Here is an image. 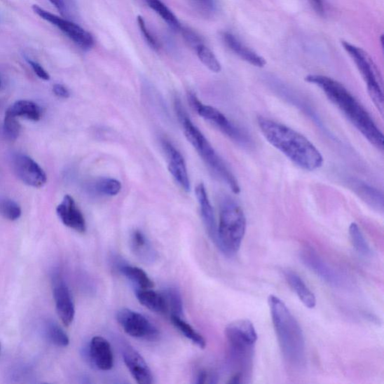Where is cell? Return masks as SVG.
Returning <instances> with one entry per match:
<instances>
[{
    "label": "cell",
    "instance_id": "cell-1",
    "mask_svg": "<svg viewBox=\"0 0 384 384\" xmlns=\"http://www.w3.org/2000/svg\"><path fill=\"white\" fill-rule=\"evenodd\" d=\"M305 81L321 89L369 142L383 151L384 139L382 132L364 107L344 85L322 74H308Z\"/></svg>",
    "mask_w": 384,
    "mask_h": 384
},
{
    "label": "cell",
    "instance_id": "cell-2",
    "mask_svg": "<svg viewBox=\"0 0 384 384\" xmlns=\"http://www.w3.org/2000/svg\"><path fill=\"white\" fill-rule=\"evenodd\" d=\"M258 125L266 140L299 167L314 172L322 167L321 152L302 134L266 117H259Z\"/></svg>",
    "mask_w": 384,
    "mask_h": 384
},
{
    "label": "cell",
    "instance_id": "cell-3",
    "mask_svg": "<svg viewBox=\"0 0 384 384\" xmlns=\"http://www.w3.org/2000/svg\"><path fill=\"white\" fill-rule=\"evenodd\" d=\"M269 306L275 331L285 360L295 368L306 361V344L302 328L289 308L278 296H269Z\"/></svg>",
    "mask_w": 384,
    "mask_h": 384
},
{
    "label": "cell",
    "instance_id": "cell-4",
    "mask_svg": "<svg viewBox=\"0 0 384 384\" xmlns=\"http://www.w3.org/2000/svg\"><path fill=\"white\" fill-rule=\"evenodd\" d=\"M174 108L177 118L183 126L187 140L196 149L203 161L212 170V172H214L227 184L233 193L239 194L240 186L235 176L233 174L204 134L191 122L182 102L178 97L174 100Z\"/></svg>",
    "mask_w": 384,
    "mask_h": 384
},
{
    "label": "cell",
    "instance_id": "cell-5",
    "mask_svg": "<svg viewBox=\"0 0 384 384\" xmlns=\"http://www.w3.org/2000/svg\"><path fill=\"white\" fill-rule=\"evenodd\" d=\"M247 230V218L242 207L230 198L224 199L220 207L217 245L229 257L240 249Z\"/></svg>",
    "mask_w": 384,
    "mask_h": 384
},
{
    "label": "cell",
    "instance_id": "cell-6",
    "mask_svg": "<svg viewBox=\"0 0 384 384\" xmlns=\"http://www.w3.org/2000/svg\"><path fill=\"white\" fill-rule=\"evenodd\" d=\"M226 336L233 359L243 370L249 369L258 340L253 324L247 319L240 320L226 327Z\"/></svg>",
    "mask_w": 384,
    "mask_h": 384
},
{
    "label": "cell",
    "instance_id": "cell-7",
    "mask_svg": "<svg viewBox=\"0 0 384 384\" xmlns=\"http://www.w3.org/2000/svg\"><path fill=\"white\" fill-rule=\"evenodd\" d=\"M345 50L350 57L353 60L364 78L370 98L380 113L383 111V94L380 74L374 61L369 53L362 48L352 45L346 41H341Z\"/></svg>",
    "mask_w": 384,
    "mask_h": 384
},
{
    "label": "cell",
    "instance_id": "cell-8",
    "mask_svg": "<svg viewBox=\"0 0 384 384\" xmlns=\"http://www.w3.org/2000/svg\"><path fill=\"white\" fill-rule=\"evenodd\" d=\"M187 96L191 108L203 118L214 125L224 135L239 145L245 147L251 145L252 140L249 135L230 121L221 112L212 106L203 104L194 92L189 91Z\"/></svg>",
    "mask_w": 384,
    "mask_h": 384
},
{
    "label": "cell",
    "instance_id": "cell-9",
    "mask_svg": "<svg viewBox=\"0 0 384 384\" xmlns=\"http://www.w3.org/2000/svg\"><path fill=\"white\" fill-rule=\"evenodd\" d=\"M33 10L41 19L57 27L64 34L69 38L74 44L84 50L91 49L94 45L92 36L88 31L72 21L53 15L38 5L33 6Z\"/></svg>",
    "mask_w": 384,
    "mask_h": 384
},
{
    "label": "cell",
    "instance_id": "cell-10",
    "mask_svg": "<svg viewBox=\"0 0 384 384\" xmlns=\"http://www.w3.org/2000/svg\"><path fill=\"white\" fill-rule=\"evenodd\" d=\"M117 322L124 331L132 337L155 341L159 336L157 327L142 314L123 308L116 315Z\"/></svg>",
    "mask_w": 384,
    "mask_h": 384
},
{
    "label": "cell",
    "instance_id": "cell-11",
    "mask_svg": "<svg viewBox=\"0 0 384 384\" xmlns=\"http://www.w3.org/2000/svg\"><path fill=\"white\" fill-rule=\"evenodd\" d=\"M13 167L15 175L27 186L41 188L47 183V175L44 170L27 156H15Z\"/></svg>",
    "mask_w": 384,
    "mask_h": 384
},
{
    "label": "cell",
    "instance_id": "cell-12",
    "mask_svg": "<svg viewBox=\"0 0 384 384\" xmlns=\"http://www.w3.org/2000/svg\"><path fill=\"white\" fill-rule=\"evenodd\" d=\"M301 258L307 268L326 283L334 287L343 285L344 282L341 276L330 268L313 249H303L301 252Z\"/></svg>",
    "mask_w": 384,
    "mask_h": 384
},
{
    "label": "cell",
    "instance_id": "cell-13",
    "mask_svg": "<svg viewBox=\"0 0 384 384\" xmlns=\"http://www.w3.org/2000/svg\"><path fill=\"white\" fill-rule=\"evenodd\" d=\"M163 148L168 158V170L176 182L186 192L190 191V180L185 160L182 154L170 142L163 140Z\"/></svg>",
    "mask_w": 384,
    "mask_h": 384
},
{
    "label": "cell",
    "instance_id": "cell-14",
    "mask_svg": "<svg viewBox=\"0 0 384 384\" xmlns=\"http://www.w3.org/2000/svg\"><path fill=\"white\" fill-rule=\"evenodd\" d=\"M53 284V298L57 314L63 324L68 327L73 322L76 314L71 292L62 279L57 278Z\"/></svg>",
    "mask_w": 384,
    "mask_h": 384
},
{
    "label": "cell",
    "instance_id": "cell-15",
    "mask_svg": "<svg viewBox=\"0 0 384 384\" xmlns=\"http://www.w3.org/2000/svg\"><path fill=\"white\" fill-rule=\"evenodd\" d=\"M123 357L126 367L137 383H153L152 371L143 357L136 350L130 346L125 347Z\"/></svg>",
    "mask_w": 384,
    "mask_h": 384
},
{
    "label": "cell",
    "instance_id": "cell-16",
    "mask_svg": "<svg viewBox=\"0 0 384 384\" xmlns=\"http://www.w3.org/2000/svg\"><path fill=\"white\" fill-rule=\"evenodd\" d=\"M57 215L67 227L81 233L87 230L86 221L74 198L67 195L57 207Z\"/></svg>",
    "mask_w": 384,
    "mask_h": 384
},
{
    "label": "cell",
    "instance_id": "cell-17",
    "mask_svg": "<svg viewBox=\"0 0 384 384\" xmlns=\"http://www.w3.org/2000/svg\"><path fill=\"white\" fill-rule=\"evenodd\" d=\"M92 364L100 370L109 371L114 366V355L110 343L102 336L92 338L88 350Z\"/></svg>",
    "mask_w": 384,
    "mask_h": 384
},
{
    "label": "cell",
    "instance_id": "cell-18",
    "mask_svg": "<svg viewBox=\"0 0 384 384\" xmlns=\"http://www.w3.org/2000/svg\"><path fill=\"white\" fill-rule=\"evenodd\" d=\"M221 38L224 43L234 55H236L243 61L255 67L263 68L266 66V60L260 56L258 53L242 43L235 35L230 33V32H223Z\"/></svg>",
    "mask_w": 384,
    "mask_h": 384
},
{
    "label": "cell",
    "instance_id": "cell-19",
    "mask_svg": "<svg viewBox=\"0 0 384 384\" xmlns=\"http://www.w3.org/2000/svg\"><path fill=\"white\" fill-rule=\"evenodd\" d=\"M196 197L199 203L201 217L204 221L209 236L217 243V223L215 218L214 210L211 205L207 192L204 184H198L196 189Z\"/></svg>",
    "mask_w": 384,
    "mask_h": 384
},
{
    "label": "cell",
    "instance_id": "cell-20",
    "mask_svg": "<svg viewBox=\"0 0 384 384\" xmlns=\"http://www.w3.org/2000/svg\"><path fill=\"white\" fill-rule=\"evenodd\" d=\"M130 245L136 257L144 263H153L158 258L153 245L139 230L132 232Z\"/></svg>",
    "mask_w": 384,
    "mask_h": 384
},
{
    "label": "cell",
    "instance_id": "cell-21",
    "mask_svg": "<svg viewBox=\"0 0 384 384\" xmlns=\"http://www.w3.org/2000/svg\"><path fill=\"white\" fill-rule=\"evenodd\" d=\"M284 276L303 305L308 308H314L317 304L316 297L301 277L289 270L284 272Z\"/></svg>",
    "mask_w": 384,
    "mask_h": 384
},
{
    "label": "cell",
    "instance_id": "cell-22",
    "mask_svg": "<svg viewBox=\"0 0 384 384\" xmlns=\"http://www.w3.org/2000/svg\"><path fill=\"white\" fill-rule=\"evenodd\" d=\"M136 296L141 304L153 313L165 314L168 312L164 294H159L151 289H141L139 288L136 291Z\"/></svg>",
    "mask_w": 384,
    "mask_h": 384
},
{
    "label": "cell",
    "instance_id": "cell-23",
    "mask_svg": "<svg viewBox=\"0 0 384 384\" xmlns=\"http://www.w3.org/2000/svg\"><path fill=\"white\" fill-rule=\"evenodd\" d=\"M15 117H24L29 121H39L41 119V111L39 106L34 102L20 100L16 102L6 111Z\"/></svg>",
    "mask_w": 384,
    "mask_h": 384
},
{
    "label": "cell",
    "instance_id": "cell-24",
    "mask_svg": "<svg viewBox=\"0 0 384 384\" xmlns=\"http://www.w3.org/2000/svg\"><path fill=\"white\" fill-rule=\"evenodd\" d=\"M120 271L128 280L136 284L141 289H152L154 287L153 282L149 279L148 275L137 266L122 265Z\"/></svg>",
    "mask_w": 384,
    "mask_h": 384
},
{
    "label": "cell",
    "instance_id": "cell-25",
    "mask_svg": "<svg viewBox=\"0 0 384 384\" xmlns=\"http://www.w3.org/2000/svg\"><path fill=\"white\" fill-rule=\"evenodd\" d=\"M144 1L149 8L153 10L156 14L161 17L170 27L177 31H180V29H182V26H181L177 18L167 6L162 2V0H144Z\"/></svg>",
    "mask_w": 384,
    "mask_h": 384
},
{
    "label": "cell",
    "instance_id": "cell-26",
    "mask_svg": "<svg viewBox=\"0 0 384 384\" xmlns=\"http://www.w3.org/2000/svg\"><path fill=\"white\" fill-rule=\"evenodd\" d=\"M172 322L174 326L186 338L191 341L195 345L201 349L206 347V340L190 324L186 323L179 316L172 315Z\"/></svg>",
    "mask_w": 384,
    "mask_h": 384
},
{
    "label": "cell",
    "instance_id": "cell-27",
    "mask_svg": "<svg viewBox=\"0 0 384 384\" xmlns=\"http://www.w3.org/2000/svg\"><path fill=\"white\" fill-rule=\"evenodd\" d=\"M349 234L356 251L364 257H370L372 254L371 249L357 224L355 222L351 224Z\"/></svg>",
    "mask_w": 384,
    "mask_h": 384
},
{
    "label": "cell",
    "instance_id": "cell-28",
    "mask_svg": "<svg viewBox=\"0 0 384 384\" xmlns=\"http://www.w3.org/2000/svg\"><path fill=\"white\" fill-rule=\"evenodd\" d=\"M196 50L199 60L209 70L214 73H219L221 71V64L215 53L204 43L198 45Z\"/></svg>",
    "mask_w": 384,
    "mask_h": 384
},
{
    "label": "cell",
    "instance_id": "cell-29",
    "mask_svg": "<svg viewBox=\"0 0 384 384\" xmlns=\"http://www.w3.org/2000/svg\"><path fill=\"white\" fill-rule=\"evenodd\" d=\"M95 190L103 196H116L122 188L119 180L113 178H102L96 181L94 185Z\"/></svg>",
    "mask_w": 384,
    "mask_h": 384
},
{
    "label": "cell",
    "instance_id": "cell-30",
    "mask_svg": "<svg viewBox=\"0 0 384 384\" xmlns=\"http://www.w3.org/2000/svg\"><path fill=\"white\" fill-rule=\"evenodd\" d=\"M46 335L53 344L59 347H67L69 338L62 329L55 322H48L46 328Z\"/></svg>",
    "mask_w": 384,
    "mask_h": 384
},
{
    "label": "cell",
    "instance_id": "cell-31",
    "mask_svg": "<svg viewBox=\"0 0 384 384\" xmlns=\"http://www.w3.org/2000/svg\"><path fill=\"white\" fill-rule=\"evenodd\" d=\"M168 310L172 311V315L179 316L183 313L182 297L176 288L170 287L164 293Z\"/></svg>",
    "mask_w": 384,
    "mask_h": 384
},
{
    "label": "cell",
    "instance_id": "cell-32",
    "mask_svg": "<svg viewBox=\"0 0 384 384\" xmlns=\"http://www.w3.org/2000/svg\"><path fill=\"white\" fill-rule=\"evenodd\" d=\"M21 209L13 200L0 199V215L10 221H16L21 216Z\"/></svg>",
    "mask_w": 384,
    "mask_h": 384
},
{
    "label": "cell",
    "instance_id": "cell-33",
    "mask_svg": "<svg viewBox=\"0 0 384 384\" xmlns=\"http://www.w3.org/2000/svg\"><path fill=\"white\" fill-rule=\"evenodd\" d=\"M20 130L21 127L17 121V117L6 113L4 124V132L7 139L10 141H15L20 133Z\"/></svg>",
    "mask_w": 384,
    "mask_h": 384
},
{
    "label": "cell",
    "instance_id": "cell-34",
    "mask_svg": "<svg viewBox=\"0 0 384 384\" xmlns=\"http://www.w3.org/2000/svg\"><path fill=\"white\" fill-rule=\"evenodd\" d=\"M137 25L149 46L155 50H159L160 45L158 41L146 27L143 17L140 15L137 17Z\"/></svg>",
    "mask_w": 384,
    "mask_h": 384
},
{
    "label": "cell",
    "instance_id": "cell-35",
    "mask_svg": "<svg viewBox=\"0 0 384 384\" xmlns=\"http://www.w3.org/2000/svg\"><path fill=\"white\" fill-rule=\"evenodd\" d=\"M191 1L203 13L211 15L217 13L218 8L217 0H191Z\"/></svg>",
    "mask_w": 384,
    "mask_h": 384
},
{
    "label": "cell",
    "instance_id": "cell-36",
    "mask_svg": "<svg viewBox=\"0 0 384 384\" xmlns=\"http://www.w3.org/2000/svg\"><path fill=\"white\" fill-rule=\"evenodd\" d=\"M51 4L59 11L64 17H67L71 13L73 4L71 0H49Z\"/></svg>",
    "mask_w": 384,
    "mask_h": 384
},
{
    "label": "cell",
    "instance_id": "cell-37",
    "mask_svg": "<svg viewBox=\"0 0 384 384\" xmlns=\"http://www.w3.org/2000/svg\"><path fill=\"white\" fill-rule=\"evenodd\" d=\"M180 31L182 32L184 37L188 42V43L195 48L198 45L203 43L202 39L196 33H195V32L183 27L180 29Z\"/></svg>",
    "mask_w": 384,
    "mask_h": 384
},
{
    "label": "cell",
    "instance_id": "cell-38",
    "mask_svg": "<svg viewBox=\"0 0 384 384\" xmlns=\"http://www.w3.org/2000/svg\"><path fill=\"white\" fill-rule=\"evenodd\" d=\"M26 60L27 62L29 63V65L31 67L32 69L34 71L36 76L44 81H49L50 77L49 76V74L46 71V70L42 67L40 64L34 60H32L27 57H26Z\"/></svg>",
    "mask_w": 384,
    "mask_h": 384
},
{
    "label": "cell",
    "instance_id": "cell-39",
    "mask_svg": "<svg viewBox=\"0 0 384 384\" xmlns=\"http://www.w3.org/2000/svg\"><path fill=\"white\" fill-rule=\"evenodd\" d=\"M53 92L60 98L68 99L70 97L69 90L62 84L57 83L53 88Z\"/></svg>",
    "mask_w": 384,
    "mask_h": 384
},
{
    "label": "cell",
    "instance_id": "cell-40",
    "mask_svg": "<svg viewBox=\"0 0 384 384\" xmlns=\"http://www.w3.org/2000/svg\"><path fill=\"white\" fill-rule=\"evenodd\" d=\"M208 378L207 373L205 371H201L197 376L196 383H205Z\"/></svg>",
    "mask_w": 384,
    "mask_h": 384
},
{
    "label": "cell",
    "instance_id": "cell-41",
    "mask_svg": "<svg viewBox=\"0 0 384 384\" xmlns=\"http://www.w3.org/2000/svg\"><path fill=\"white\" fill-rule=\"evenodd\" d=\"M315 8L319 13L322 14L324 13V3L323 0H312Z\"/></svg>",
    "mask_w": 384,
    "mask_h": 384
},
{
    "label": "cell",
    "instance_id": "cell-42",
    "mask_svg": "<svg viewBox=\"0 0 384 384\" xmlns=\"http://www.w3.org/2000/svg\"><path fill=\"white\" fill-rule=\"evenodd\" d=\"M1 85H2V81H1V78H0V87H1Z\"/></svg>",
    "mask_w": 384,
    "mask_h": 384
}]
</instances>
